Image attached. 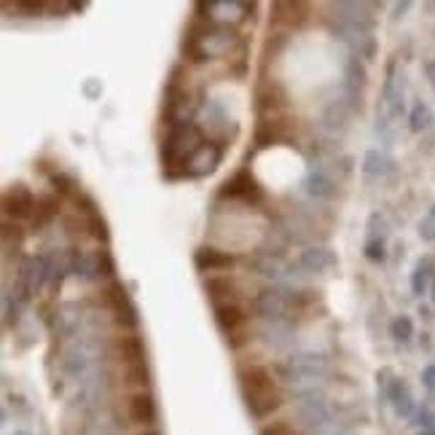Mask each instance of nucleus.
<instances>
[{
  "label": "nucleus",
  "instance_id": "f257e3e1",
  "mask_svg": "<svg viewBox=\"0 0 435 435\" xmlns=\"http://www.w3.org/2000/svg\"><path fill=\"white\" fill-rule=\"evenodd\" d=\"M242 392L247 400V409L253 417L266 419L282 403V390L277 384V376L266 366H250L242 371Z\"/></svg>",
  "mask_w": 435,
  "mask_h": 435
},
{
  "label": "nucleus",
  "instance_id": "f03ea898",
  "mask_svg": "<svg viewBox=\"0 0 435 435\" xmlns=\"http://www.w3.org/2000/svg\"><path fill=\"white\" fill-rule=\"evenodd\" d=\"M215 317L231 346H239L247 341V312H244L242 301H229V304L215 307Z\"/></svg>",
  "mask_w": 435,
  "mask_h": 435
},
{
  "label": "nucleus",
  "instance_id": "7ed1b4c3",
  "mask_svg": "<svg viewBox=\"0 0 435 435\" xmlns=\"http://www.w3.org/2000/svg\"><path fill=\"white\" fill-rule=\"evenodd\" d=\"M127 414H129V419L135 424H140V427L154 424L156 403H154V397H151V392H148V390H145V392H129Z\"/></svg>",
  "mask_w": 435,
  "mask_h": 435
},
{
  "label": "nucleus",
  "instance_id": "20e7f679",
  "mask_svg": "<svg viewBox=\"0 0 435 435\" xmlns=\"http://www.w3.org/2000/svg\"><path fill=\"white\" fill-rule=\"evenodd\" d=\"M33 207H35V202H33L30 191L22 188V186H16V188L6 193V213L11 218H27L33 213Z\"/></svg>",
  "mask_w": 435,
  "mask_h": 435
},
{
  "label": "nucleus",
  "instance_id": "39448f33",
  "mask_svg": "<svg viewBox=\"0 0 435 435\" xmlns=\"http://www.w3.org/2000/svg\"><path fill=\"white\" fill-rule=\"evenodd\" d=\"M282 11L288 13H280L282 22H288V25H298V22H304L307 19V6H301V3H277Z\"/></svg>",
  "mask_w": 435,
  "mask_h": 435
},
{
  "label": "nucleus",
  "instance_id": "423d86ee",
  "mask_svg": "<svg viewBox=\"0 0 435 435\" xmlns=\"http://www.w3.org/2000/svg\"><path fill=\"white\" fill-rule=\"evenodd\" d=\"M261 435H298L295 427H290L288 422H274L269 427H264V433Z\"/></svg>",
  "mask_w": 435,
  "mask_h": 435
},
{
  "label": "nucleus",
  "instance_id": "0eeeda50",
  "mask_svg": "<svg viewBox=\"0 0 435 435\" xmlns=\"http://www.w3.org/2000/svg\"><path fill=\"white\" fill-rule=\"evenodd\" d=\"M140 435H156V433H151V430H145V433H140Z\"/></svg>",
  "mask_w": 435,
  "mask_h": 435
}]
</instances>
